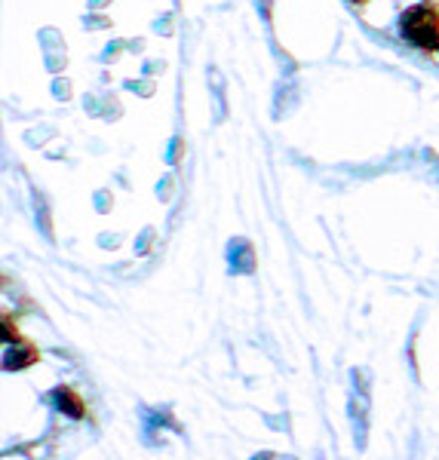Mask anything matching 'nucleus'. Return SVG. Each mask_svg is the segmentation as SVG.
Returning a JSON list of instances; mask_svg holds the SVG:
<instances>
[{"instance_id":"f257e3e1","label":"nucleus","mask_w":439,"mask_h":460,"mask_svg":"<svg viewBox=\"0 0 439 460\" xmlns=\"http://www.w3.org/2000/svg\"><path fill=\"white\" fill-rule=\"evenodd\" d=\"M399 34L406 37L412 47L434 53L439 47V10L434 4H415L403 10L399 16Z\"/></svg>"},{"instance_id":"f03ea898","label":"nucleus","mask_w":439,"mask_h":460,"mask_svg":"<svg viewBox=\"0 0 439 460\" xmlns=\"http://www.w3.org/2000/svg\"><path fill=\"white\" fill-rule=\"evenodd\" d=\"M56 399H58V405H65V411H68L71 418H84V402H80V396L74 390L68 387L56 390Z\"/></svg>"},{"instance_id":"7ed1b4c3","label":"nucleus","mask_w":439,"mask_h":460,"mask_svg":"<svg viewBox=\"0 0 439 460\" xmlns=\"http://www.w3.org/2000/svg\"><path fill=\"white\" fill-rule=\"evenodd\" d=\"M354 4H369V0H354Z\"/></svg>"},{"instance_id":"20e7f679","label":"nucleus","mask_w":439,"mask_h":460,"mask_svg":"<svg viewBox=\"0 0 439 460\" xmlns=\"http://www.w3.org/2000/svg\"><path fill=\"white\" fill-rule=\"evenodd\" d=\"M436 49H439V47H436Z\"/></svg>"}]
</instances>
